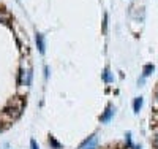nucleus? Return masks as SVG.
I'll use <instances>...</instances> for the list:
<instances>
[{"label":"nucleus","instance_id":"5","mask_svg":"<svg viewBox=\"0 0 158 149\" xmlns=\"http://www.w3.org/2000/svg\"><path fill=\"white\" fill-rule=\"evenodd\" d=\"M154 70H155V67H154V65H152V64H147V65L144 67V70H142V76L145 78V76L152 75V73H154Z\"/></svg>","mask_w":158,"mask_h":149},{"label":"nucleus","instance_id":"6","mask_svg":"<svg viewBox=\"0 0 158 149\" xmlns=\"http://www.w3.org/2000/svg\"><path fill=\"white\" fill-rule=\"evenodd\" d=\"M103 79H104L106 82H112V81H114V76L111 75L109 68H104V73H103Z\"/></svg>","mask_w":158,"mask_h":149},{"label":"nucleus","instance_id":"3","mask_svg":"<svg viewBox=\"0 0 158 149\" xmlns=\"http://www.w3.org/2000/svg\"><path fill=\"white\" fill-rule=\"evenodd\" d=\"M37 46H38V51L41 52V54H44V51H46V45H44V37H43V34H37Z\"/></svg>","mask_w":158,"mask_h":149},{"label":"nucleus","instance_id":"8","mask_svg":"<svg viewBox=\"0 0 158 149\" xmlns=\"http://www.w3.org/2000/svg\"><path fill=\"white\" fill-rule=\"evenodd\" d=\"M8 21H10V14H8V13H5L3 10H0V22L8 24Z\"/></svg>","mask_w":158,"mask_h":149},{"label":"nucleus","instance_id":"9","mask_svg":"<svg viewBox=\"0 0 158 149\" xmlns=\"http://www.w3.org/2000/svg\"><path fill=\"white\" fill-rule=\"evenodd\" d=\"M127 146H128V148H133V143H131V133H130V132L127 133Z\"/></svg>","mask_w":158,"mask_h":149},{"label":"nucleus","instance_id":"7","mask_svg":"<svg viewBox=\"0 0 158 149\" xmlns=\"http://www.w3.org/2000/svg\"><path fill=\"white\" fill-rule=\"evenodd\" d=\"M49 145L52 146L54 149H62V145H60V143H59L57 140H55L54 136H49Z\"/></svg>","mask_w":158,"mask_h":149},{"label":"nucleus","instance_id":"10","mask_svg":"<svg viewBox=\"0 0 158 149\" xmlns=\"http://www.w3.org/2000/svg\"><path fill=\"white\" fill-rule=\"evenodd\" d=\"M30 146H32V149H38V145H37V141H35V140H32V141H30Z\"/></svg>","mask_w":158,"mask_h":149},{"label":"nucleus","instance_id":"2","mask_svg":"<svg viewBox=\"0 0 158 149\" xmlns=\"http://www.w3.org/2000/svg\"><path fill=\"white\" fill-rule=\"evenodd\" d=\"M114 113H116V108H114V106H111V105H109V106L106 108V111H104L103 114H101L100 121H101V122H109V121H111V118L114 116Z\"/></svg>","mask_w":158,"mask_h":149},{"label":"nucleus","instance_id":"4","mask_svg":"<svg viewBox=\"0 0 158 149\" xmlns=\"http://www.w3.org/2000/svg\"><path fill=\"white\" fill-rule=\"evenodd\" d=\"M142 103H144V100H142V97H138V98H134V103H133V109H134V113H139L141 111V108H142Z\"/></svg>","mask_w":158,"mask_h":149},{"label":"nucleus","instance_id":"11","mask_svg":"<svg viewBox=\"0 0 158 149\" xmlns=\"http://www.w3.org/2000/svg\"><path fill=\"white\" fill-rule=\"evenodd\" d=\"M155 146H157V148H158V136H157V138H155Z\"/></svg>","mask_w":158,"mask_h":149},{"label":"nucleus","instance_id":"12","mask_svg":"<svg viewBox=\"0 0 158 149\" xmlns=\"http://www.w3.org/2000/svg\"><path fill=\"white\" fill-rule=\"evenodd\" d=\"M157 100H158V92H157Z\"/></svg>","mask_w":158,"mask_h":149},{"label":"nucleus","instance_id":"1","mask_svg":"<svg viewBox=\"0 0 158 149\" xmlns=\"http://www.w3.org/2000/svg\"><path fill=\"white\" fill-rule=\"evenodd\" d=\"M97 146H98L97 136H95V135H90L87 140L84 141L81 146H79V149H97Z\"/></svg>","mask_w":158,"mask_h":149}]
</instances>
